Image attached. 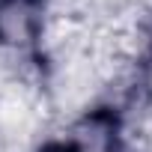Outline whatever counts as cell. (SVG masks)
<instances>
[{
    "label": "cell",
    "mask_w": 152,
    "mask_h": 152,
    "mask_svg": "<svg viewBox=\"0 0 152 152\" xmlns=\"http://www.w3.org/2000/svg\"><path fill=\"white\" fill-rule=\"evenodd\" d=\"M69 152H122L119 119L107 110L84 113L72 125V149Z\"/></svg>",
    "instance_id": "obj_2"
},
{
    "label": "cell",
    "mask_w": 152,
    "mask_h": 152,
    "mask_svg": "<svg viewBox=\"0 0 152 152\" xmlns=\"http://www.w3.org/2000/svg\"><path fill=\"white\" fill-rule=\"evenodd\" d=\"M42 3L39 0H0V48L27 51L42 33Z\"/></svg>",
    "instance_id": "obj_1"
},
{
    "label": "cell",
    "mask_w": 152,
    "mask_h": 152,
    "mask_svg": "<svg viewBox=\"0 0 152 152\" xmlns=\"http://www.w3.org/2000/svg\"><path fill=\"white\" fill-rule=\"evenodd\" d=\"M42 152H66V149H60V146H48V149H42Z\"/></svg>",
    "instance_id": "obj_3"
}]
</instances>
